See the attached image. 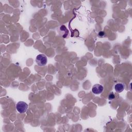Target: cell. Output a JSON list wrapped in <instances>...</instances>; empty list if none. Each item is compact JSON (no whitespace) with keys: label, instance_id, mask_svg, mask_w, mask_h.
I'll list each match as a JSON object with an SVG mask.
<instances>
[{"label":"cell","instance_id":"obj_3","mask_svg":"<svg viewBox=\"0 0 132 132\" xmlns=\"http://www.w3.org/2000/svg\"><path fill=\"white\" fill-rule=\"evenodd\" d=\"M92 91L95 94H101L103 91V87L100 84H95L93 86Z\"/></svg>","mask_w":132,"mask_h":132},{"label":"cell","instance_id":"obj_2","mask_svg":"<svg viewBox=\"0 0 132 132\" xmlns=\"http://www.w3.org/2000/svg\"><path fill=\"white\" fill-rule=\"evenodd\" d=\"M16 109L21 113H25L28 109V104L23 101H20L16 104Z\"/></svg>","mask_w":132,"mask_h":132},{"label":"cell","instance_id":"obj_5","mask_svg":"<svg viewBox=\"0 0 132 132\" xmlns=\"http://www.w3.org/2000/svg\"><path fill=\"white\" fill-rule=\"evenodd\" d=\"M114 98V94H113V93H111L109 94V100H112L113 98Z\"/></svg>","mask_w":132,"mask_h":132},{"label":"cell","instance_id":"obj_6","mask_svg":"<svg viewBox=\"0 0 132 132\" xmlns=\"http://www.w3.org/2000/svg\"><path fill=\"white\" fill-rule=\"evenodd\" d=\"M105 35V32L104 31H101L98 34V36L101 37H103Z\"/></svg>","mask_w":132,"mask_h":132},{"label":"cell","instance_id":"obj_4","mask_svg":"<svg viewBox=\"0 0 132 132\" xmlns=\"http://www.w3.org/2000/svg\"><path fill=\"white\" fill-rule=\"evenodd\" d=\"M114 89L117 92L120 93L123 91L124 89V86L123 84L121 83H118L114 86Z\"/></svg>","mask_w":132,"mask_h":132},{"label":"cell","instance_id":"obj_1","mask_svg":"<svg viewBox=\"0 0 132 132\" xmlns=\"http://www.w3.org/2000/svg\"><path fill=\"white\" fill-rule=\"evenodd\" d=\"M36 61L37 64L40 67H43L45 65L47 62V57L43 54L38 55L36 59Z\"/></svg>","mask_w":132,"mask_h":132}]
</instances>
